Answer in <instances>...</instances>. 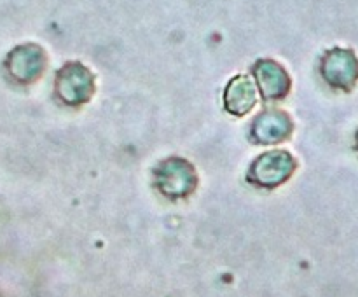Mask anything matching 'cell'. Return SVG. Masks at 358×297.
Returning <instances> with one entry per match:
<instances>
[{
    "label": "cell",
    "instance_id": "cell-3",
    "mask_svg": "<svg viewBox=\"0 0 358 297\" xmlns=\"http://www.w3.org/2000/svg\"><path fill=\"white\" fill-rule=\"evenodd\" d=\"M42 63H44V59H42L41 49L35 48V45H21L10 52L7 65H9V72L13 73V77L28 82V80L41 75Z\"/></svg>",
    "mask_w": 358,
    "mask_h": 297
},
{
    "label": "cell",
    "instance_id": "cell-5",
    "mask_svg": "<svg viewBox=\"0 0 358 297\" xmlns=\"http://www.w3.org/2000/svg\"><path fill=\"white\" fill-rule=\"evenodd\" d=\"M255 103L254 84L248 77H236L229 82L226 91V105L234 114H245Z\"/></svg>",
    "mask_w": 358,
    "mask_h": 297
},
{
    "label": "cell",
    "instance_id": "cell-4",
    "mask_svg": "<svg viewBox=\"0 0 358 297\" xmlns=\"http://www.w3.org/2000/svg\"><path fill=\"white\" fill-rule=\"evenodd\" d=\"M255 75H257L259 86L266 98H280L289 91L290 80L285 70L275 61H259L255 65Z\"/></svg>",
    "mask_w": 358,
    "mask_h": 297
},
{
    "label": "cell",
    "instance_id": "cell-2",
    "mask_svg": "<svg viewBox=\"0 0 358 297\" xmlns=\"http://www.w3.org/2000/svg\"><path fill=\"white\" fill-rule=\"evenodd\" d=\"M58 93L69 103H77L90 96L93 89V79L91 73L79 63L65 66L58 75Z\"/></svg>",
    "mask_w": 358,
    "mask_h": 297
},
{
    "label": "cell",
    "instance_id": "cell-1",
    "mask_svg": "<svg viewBox=\"0 0 358 297\" xmlns=\"http://www.w3.org/2000/svg\"><path fill=\"white\" fill-rule=\"evenodd\" d=\"M322 75L332 87L352 89L358 79V59L350 49H332L322 59Z\"/></svg>",
    "mask_w": 358,
    "mask_h": 297
}]
</instances>
